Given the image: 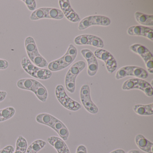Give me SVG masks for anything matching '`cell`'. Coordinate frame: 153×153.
<instances>
[{
  "instance_id": "6da1fadb",
  "label": "cell",
  "mask_w": 153,
  "mask_h": 153,
  "mask_svg": "<svg viewBox=\"0 0 153 153\" xmlns=\"http://www.w3.org/2000/svg\"><path fill=\"white\" fill-rule=\"evenodd\" d=\"M77 55L76 48L73 45L70 44L64 55L48 64V69L51 71H57L64 69L74 61Z\"/></svg>"
},
{
  "instance_id": "7a4b0ae2",
  "label": "cell",
  "mask_w": 153,
  "mask_h": 153,
  "mask_svg": "<svg viewBox=\"0 0 153 153\" xmlns=\"http://www.w3.org/2000/svg\"><path fill=\"white\" fill-rule=\"evenodd\" d=\"M86 64L83 61L77 62L68 71L65 77V86L71 93H74L76 89V80L79 74L85 68Z\"/></svg>"
},
{
  "instance_id": "3957f363",
  "label": "cell",
  "mask_w": 153,
  "mask_h": 153,
  "mask_svg": "<svg viewBox=\"0 0 153 153\" xmlns=\"http://www.w3.org/2000/svg\"><path fill=\"white\" fill-rule=\"evenodd\" d=\"M133 89L141 90L148 97H152L153 95L152 86L146 80L141 79H130L123 83V90H129Z\"/></svg>"
},
{
  "instance_id": "277c9868",
  "label": "cell",
  "mask_w": 153,
  "mask_h": 153,
  "mask_svg": "<svg viewBox=\"0 0 153 153\" xmlns=\"http://www.w3.org/2000/svg\"><path fill=\"white\" fill-rule=\"evenodd\" d=\"M55 94L61 104L70 111H77L81 108V105L76 101L73 100L66 94L64 87L59 85L55 88Z\"/></svg>"
},
{
  "instance_id": "5b68a950",
  "label": "cell",
  "mask_w": 153,
  "mask_h": 153,
  "mask_svg": "<svg viewBox=\"0 0 153 153\" xmlns=\"http://www.w3.org/2000/svg\"><path fill=\"white\" fill-rule=\"evenodd\" d=\"M128 76H132L143 79L148 77V74L145 69L140 67L133 66H125L118 70L115 75V78L120 79Z\"/></svg>"
},
{
  "instance_id": "8992f818",
  "label": "cell",
  "mask_w": 153,
  "mask_h": 153,
  "mask_svg": "<svg viewBox=\"0 0 153 153\" xmlns=\"http://www.w3.org/2000/svg\"><path fill=\"white\" fill-rule=\"evenodd\" d=\"M111 21L107 17L102 16H91L83 19L79 22L78 29L80 31L85 30L93 25L108 26Z\"/></svg>"
},
{
  "instance_id": "52a82bcc",
  "label": "cell",
  "mask_w": 153,
  "mask_h": 153,
  "mask_svg": "<svg viewBox=\"0 0 153 153\" xmlns=\"http://www.w3.org/2000/svg\"><path fill=\"white\" fill-rule=\"evenodd\" d=\"M130 49L143 59L148 71L153 74V56L151 52L145 46L138 44L131 45Z\"/></svg>"
},
{
  "instance_id": "ba28073f",
  "label": "cell",
  "mask_w": 153,
  "mask_h": 153,
  "mask_svg": "<svg viewBox=\"0 0 153 153\" xmlns=\"http://www.w3.org/2000/svg\"><path fill=\"white\" fill-rule=\"evenodd\" d=\"M80 97L82 104L87 111L94 114L98 113V107L91 99L90 88L88 84H85L81 87Z\"/></svg>"
},
{
  "instance_id": "9c48e42d",
  "label": "cell",
  "mask_w": 153,
  "mask_h": 153,
  "mask_svg": "<svg viewBox=\"0 0 153 153\" xmlns=\"http://www.w3.org/2000/svg\"><path fill=\"white\" fill-rule=\"evenodd\" d=\"M94 54L96 58L105 62L109 73H113L116 70L117 67V62L110 52L103 49H97L95 51Z\"/></svg>"
},
{
  "instance_id": "30bf717a",
  "label": "cell",
  "mask_w": 153,
  "mask_h": 153,
  "mask_svg": "<svg viewBox=\"0 0 153 153\" xmlns=\"http://www.w3.org/2000/svg\"><path fill=\"white\" fill-rule=\"evenodd\" d=\"M74 42L77 45H89L99 48H103L104 46L101 38L90 34L81 35L76 36L74 39Z\"/></svg>"
},
{
  "instance_id": "8fae6325",
  "label": "cell",
  "mask_w": 153,
  "mask_h": 153,
  "mask_svg": "<svg viewBox=\"0 0 153 153\" xmlns=\"http://www.w3.org/2000/svg\"><path fill=\"white\" fill-rule=\"evenodd\" d=\"M81 53L87 62L88 74L90 76H94L96 74L98 68L96 58L94 53L88 49H83L81 51Z\"/></svg>"
},
{
  "instance_id": "7c38bea8",
  "label": "cell",
  "mask_w": 153,
  "mask_h": 153,
  "mask_svg": "<svg viewBox=\"0 0 153 153\" xmlns=\"http://www.w3.org/2000/svg\"><path fill=\"white\" fill-rule=\"evenodd\" d=\"M128 34L134 36H142L153 41V30L149 27L143 26H133L129 27Z\"/></svg>"
},
{
  "instance_id": "4fadbf2b",
  "label": "cell",
  "mask_w": 153,
  "mask_h": 153,
  "mask_svg": "<svg viewBox=\"0 0 153 153\" xmlns=\"http://www.w3.org/2000/svg\"><path fill=\"white\" fill-rule=\"evenodd\" d=\"M50 128L54 130L63 140H67L69 136V132L66 125L59 119L54 117Z\"/></svg>"
},
{
  "instance_id": "5bb4252c",
  "label": "cell",
  "mask_w": 153,
  "mask_h": 153,
  "mask_svg": "<svg viewBox=\"0 0 153 153\" xmlns=\"http://www.w3.org/2000/svg\"><path fill=\"white\" fill-rule=\"evenodd\" d=\"M47 141L54 147L58 153H70L67 144L60 138L52 136L48 138Z\"/></svg>"
},
{
  "instance_id": "9a60e30c",
  "label": "cell",
  "mask_w": 153,
  "mask_h": 153,
  "mask_svg": "<svg viewBox=\"0 0 153 153\" xmlns=\"http://www.w3.org/2000/svg\"><path fill=\"white\" fill-rule=\"evenodd\" d=\"M135 141L138 147L142 151L147 153H153V143L148 140L142 134L137 135Z\"/></svg>"
},
{
  "instance_id": "2e32d148",
  "label": "cell",
  "mask_w": 153,
  "mask_h": 153,
  "mask_svg": "<svg viewBox=\"0 0 153 153\" xmlns=\"http://www.w3.org/2000/svg\"><path fill=\"white\" fill-rule=\"evenodd\" d=\"M31 91L42 102H45L47 101L48 96L47 89L45 86L37 80H36Z\"/></svg>"
},
{
  "instance_id": "e0dca14e",
  "label": "cell",
  "mask_w": 153,
  "mask_h": 153,
  "mask_svg": "<svg viewBox=\"0 0 153 153\" xmlns=\"http://www.w3.org/2000/svg\"><path fill=\"white\" fill-rule=\"evenodd\" d=\"M27 54L30 61L38 68H42L48 67L49 63L46 59L40 54L39 51L32 53H27Z\"/></svg>"
},
{
  "instance_id": "ac0fdd59",
  "label": "cell",
  "mask_w": 153,
  "mask_h": 153,
  "mask_svg": "<svg viewBox=\"0 0 153 153\" xmlns=\"http://www.w3.org/2000/svg\"><path fill=\"white\" fill-rule=\"evenodd\" d=\"M134 111L140 116H149L153 114V103L147 105L137 104L133 106Z\"/></svg>"
},
{
  "instance_id": "d6986e66",
  "label": "cell",
  "mask_w": 153,
  "mask_h": 153,
  "mask_svg": "<svg viewBox=\"0 0 153 153\" xmlns=\"http://www.w3.org/2000/svg\"><path fill=\"white\" fill-rule=\"evenodd\" d=\"M135 18L138 23L142 25L153 26V16L147 15L141 12H136L135 14Z\"/></svg>"
},
{
  "instance_id": "ffe728a7",
  "label": "cell",
  "mask_w": 153,
  "mask_h": 153,
  "mask_svg": "<svg viewBox=\"0 0 153 153\" xmlns=\"http://www.w3.org/2000/svg\"><path fill=\"white\" fill-rule=\"evenodd\" d=\"M64 17V14L61 10L55 8L46 7L45 18L61 20Z\"/></svg>"
},
{
  "instance_id": "44dd1931",
  "label": "cell",
  "mask_w": 153,
  "mask_h": 153,
  "mask_svg": "<svg viewBox=\"0 0 153 153\" xmlns=\"http://www.w3.org/2000/svg\"><path fill=\"white\" fill-rule=\"evenodd\" d=\"M21 66L24 70L30 76H32L33 73L38 68L30 61L29 58L25 56L22 58L21 62Z\"/></svg>"
},
{
  "instance_id": "7402d4cb",
  "label": "cell",
  "mask_w": 153,
  "mask_h": 153,
  "mask_svg": "<svg viewBox=\"0 0 153 153\" xmlns=\"http://www.w3.org/2000/svg\"><path fill=\"white\" fill-rule=\"evenodd\" d=\"M54 116L47 113H41L36 116V120L38 123L51 127L54 120Z\"/></svg>"
},
{
  "instance_id": "603a6c76",
  "label": "cell",
  "mask_w": 153,
  "mask_h": 153,
  "mask_svg": "<svg viewBox=\"0 0 153 153\" xmlns=\"http://www.w3.org/2000/svg\"><path fill=\"white\" fill-rule=\"evenodd\" d=\"M52 76V71L49 69L39 68L33 73L32 76L42 80H46L51 78Z\"/></svg>"
},
{
  "instance_id": "cb8c5ba5",
  "label": "cell",
  "mask_w": 153,
  "mask_h": 153,
  "mask_svg": "<svg viewBox=\"0 0 153 153\" xmlns=\"http://www.w3.org/2000/svg\"><path fill=\"white\" fill-rule=\"evenodd\" d=\"M16 114L14 107H7L0 110V122L5 121L12 118Z\"/></svg>"
},
{
  "instance_id": "d4e9b609",
  "label": "cell",
  "mask_w": 153,
  "mask_h": 153,
  "mask_svg": "<svg viewBox=\"0 0 153 153\" xmlns=\"http://www.w3.org/2000/svg\"><path fill=\"white\" fill-rule=\"evenodd\" d=\"M36 80L33 79H22L17 81V86L20 89L31 91Z\"/></svg>"
},
{
  "instance_id": "484cf974",
  "label": "cell",
  "mask_w": 153,
  "mask_h": 153,
  "mask_svg": "<svg viewBox=\"0 0 153 153\" xmlns=\"http://www.w3.org/2000/svg\"><path fill=\"white\" fill-rule=\"evenodd\" d=\"M25 48L27 54L38 51L35 41L32 36H27L25 40Z\"/></svg>"
},
{
  "instance_id": "4316f807",
  "label": "cell",
  "mask_w": 153,
  "mask_h": 153,
  "mask_svg": "<svg viewBox=\"0 0 153 153\" xmlns=\"http://www.w3.org/2000/svg\"><path fill=\"white\" fill-rule=\"evenodd\" d=\"M46 10V7L40 8L36 10L31 14L30 19L33 21H35L45 18Z\"/></svg>"
},
{
  "instance_id": "83f0119b",
  "label": "cell",
  "mask_w": 153,
  "mask_h": 153,
  "mask_svg": "<svg viewBox=\"0 0 153 153\" xmlns=\"http://www.w3.org/2000/svg\"><path fill=\"white\" fill-rule=\"evenodd\" d=\"M27 148V142L26 139L22 136H19L16 142V149L26 151Z\"/></svg>"
},
{
  "instance_id": "f1b7e54d",
  "label": "cell",
  "mask_w": 153,
  "mask_h": 153,
  "mask_svg": "<svg viewBox=\"0 0 153 153\" xmlns=\"http://www.w3.org/2000/svg\"><path fill=\"white\" fill-rule=\"evenodd\" d=\"M46 145V142L44 140H37L33 141L29 146V147L37 153L42 149Z\"/></svg>"
},
{
  "instance_id": "f546056e",
  "label": "cell",
  "mask_w": 153,
  "mask_h": 153,
  "mask_svg": "<svg viewBox=\"0 0 153 153\" xmlns=\"http://www.w3.org/2000/svg\"><path fill=\"white\" fill-rule=\"evenodd\" d=\"M64 16L67 18V19L73 23H76L80 20L79 16L73 10V9L64 15Z\"/></svg>"
},
{
  "instance_id": "4dcf8cb0",
  "label": "cell",
  "mask_w": 153,
  "mask_h": 153,
  "mask_svg": "<svg viewBox=\"0 0 153 153\" xmlns=\"http://www.w3.org/2000/svg\"><path fill=\"white\" fill-rule=\"evenodd\" d=\"M59 5L62 11L63 12V14L66 13L67 11L71 9V6L70 3L68 0H60L59 1Z\"/></svg>"
},
{
  "instance_id": "1f68e13d",
  "label": "cell",
  "mask_w": 153,
  "mask_h": 153,
  "mask_svg": "<svg viewBox=\"0 0 153 153\" xmlns=\"http://www.w3.org/2000/svg\"><path fill=\"white\" fill-rule=\"evenodd\" d=\"M26 5L30 11H34L36 8V2L35 0H23L22 1Z\"/></svg>"
},
{
  "instance_id": "d6a6232c",
  "label": "cell",
  "mask_w": 153,
  "mask_h": 153,
  "mask_svg": "<svg viewBox=\"0 0 153 153\" xmlns=\"http://www.w3.org/2000/svg\"><path fill=\"white\" fill-rule=\"evenodd\" d=\"M15 148L12 146H8L0 150V153H13Z\"/></svg>"
},
{
  "instance_id": "836d02e7",
  "label": "cell",
  "mask_w": 153,
  "mask_h": 153,
  "mask_svg": "<svg viewBox=\"0 0 153 153\" xmlns=\"http://www.w3.org/2000/svg\"><path fill=\"white\" fill-rule=\"evenodd\" d=\"M9 63L7 61L3 59H0V70H5L7 68Z\"/></svg>"
},
{
  "instance_id": "e575fe53",
  "label": "cell",
  "mask_w": 153,
  "mask_h": 153,
  "mask_svg": "<svg viewBox=\"0 0 153 153\" xmlns=\"http://www.w3.org/2000/svg\"><path fill=\"white\" fill-rule=\"evenodd\" d=\"M76 153H87L86 147L84 145H79L77 149Z\"/></svg>"
},
{
  "instance_id": "d590c367",
  "label": "cell",
  "mask_w": 153,
  "mask_h": 153,
  "mask_svg": "<svg viewBox=\"0 0 153 153\" xmlns=\"http://www.w3.org/2000/svg\"><path fill=\"white\" fill-rule=\"evenodd\" d=\"M7 93L5 91H0V102H2L6 99Z\"/></svg>"
},
{
  "instance_id": "8d00e7d4",
  "label": "cell",
  "mask_w": 153,
  "mask_h": 153,
  "mask_svg": "<svg viewBox=\"0 0 153 153\" xmlns=\"http://www.w3.org/2000/svg\"><path fill=\"white\" fill-rule=\"evenodd\" d=\"M110 153H125V152L123 149H115V150L112 151Z\"/></svg>"
},
{
  "instance_id": "74e56055",
  "label": "cell",
  "mask_w": 153,
  "mask_h": 153,
  "mask_svg": "<svg viewBox=\"0 0 153 153\" xmlns=\"http://www.w3.org/2000/svg\"><path fill=\"white\" fill-rule=\"evenodd\" d=\"M26 153H37V152L33 150L31 148H30V147L29 146L27 148Z\"/></svg>"
},
{
  "instance_id": "f35d334b",
  "label": "cell",
  "mask_w": 153,
  "mask_h": 153,
  "mask_svg": "<svg viewBox=\"0 0 153 153\" xmlns=\"http://www.w3.org/2000/svg\"><path fill=\"white\" fill-rule=\"evenodd\" d=\"M26 151H25V150H22L21 149H16V150L14 151L13 153H26Z\"/></svg>"
},
{
  "instance_id": "ab89813d",
  "label": "cell",
  "mask_w": 153,
  "mask_h": 153,
  "mask_svg": "<svg viewBox=\"0 0 153 153\" xmlns=\"http://www.w3.org/2000/svg\"><path fill=\"white\" fill-rule=\"evenodd\" d=\"M127 153H140V152L139 150L137 149H132V150H130Z\"/></svg>"
}]
</instances>
